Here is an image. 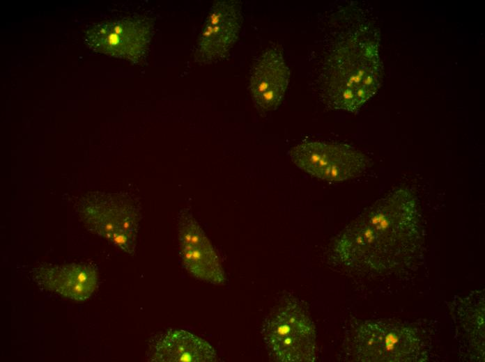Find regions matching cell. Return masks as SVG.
I'll use <instances>...</instances> for the list:
<instances>
[{
    "label": "cell",
    "instance_id": "obj_1",
    "mask_svg": "<svg viewBox=\"0 0 485 362\" xmlns=\"http://www.w3.org/2000/svg\"><path fill=\"white\" fill-rule=\"evenodd\" d=\"M418 203L408 187L392 189L338 235L334 258L346 267L382 274L410 265L424 242Z\"/></svg>",
    "mask_w": 485,
    "mask_h": 362
},
{
    "label": "cell",
    "instance_id": "obj_2",
    "mask_svg": "<svg viewBox=\"0 0 485 362\" xmlns=\"http://www.w3.org/2000/svg\"><path fill=\"white\" fill-rule=\"evenodd\" d=\"M323 70L327 103L335 109L357 111L382 84L383 70L378 40L366 30L355 31L337 44Z\"/></svg>",
    "mask_w": 485,
    "mask_h": 362
},
{
    "label": "cell",
    "instance_id": "obj_3",
    "mask_svg": "<svg viewBox=\"0 0 485 362\" xmlns=\"http://www.w3.org/2000/svg\"><path fill=\"white\" fill-rule=\"evenodd\" d=\"M351 345L361 362H424L429 359L426 342L410 325L386 320H367L355 326Z\"/></svg>",
    "mask_w": 485,
    "mask_h": 362
},
{
    "label": "cell",
    "instance_id": "obj_4",
    "mask_svg": "<svg viewBox=\"0 0 485 362\" xmlns=\"http://www.w3.org/2000/svg\"><path fill=\"white\" fill-rule=\"evenodd\" d=\"M263 336L270 354L282 362H313L316 359L314 324L297 304L274 310L265 320Z\"/></svg>",
    "mask_w": 485,
    "mask_h": 362
},
{
    "label": "cell",
    "instance_id": "obj_5",
    "mask_svg": "<svg viewBox=\"0 0 485 362\" xmlns=\"http://www.w3.org/2000/svg\"><path fill=\"white\" fill-rule=\"evenodd\" d=\"M81 213L92 231L134 254L140 213L130 198L95 193L82 203Z\"/></svg>",
    "mask_w": 485,
    "mask_h": 362
},
{
    "label": "cell",
    "instance_id": "obj_6",
    "mask_svg": "<svg viewBox=\"0 0 485 362\" xmlns=\"http://www.w3.org/2000/svg\"><path fill=\"white\" fill-rule=\"evenodd\" d=\"M289 155L301 170L330 182L354 178L369 164L368 157L362 152L345 143L307 141L293 147Z\"/></svg>",
    "mask_w": 485,
    "mask_h": 362
},
{
    "label": "cell",
    "instance_id": "obj_7",
    "mask_svg": "<svg viewBox=\"0 0 485 362\" xmlns=\"http://www.w3.org/2000/svg\"><path fill=\"white\" fill-rule=\"evenodd\" d=\"M152 26V22L144 17L105 22L86 31V42L98 53L138 62L148 49Z\"/></svg>",
    "mask_w": 485,
    "mask_h": 362
},
{
    "label": "cell",
    "instance_id": "obj_8",
    "mask_svg": "<svg viewBox=\"0 0 485 362\" xmlns=\"http://www.w3.org/2000/svg\"><path fill=\"white\" fill-rule=\"evenodd\" d=\"M178 234L184 268L198 279L223 284L226 278L219 258L189 209L185 208L178 213Z\"/></svg>",
    "mask_w": 485,
    "mask_h": 362
},
{
    "label": "cell",
    "instance_id": "obj_9",
    "mask_svg": "<svg viewBox=\"0 0 485 362\" xmlns=\"http://www.w3.org/2000/svg\"><path fill=\"white\" fill-rule=\"evenodd\" d=\"M241 24L240 1H215L197 42L194 53L196 61L208 63L225 57L238 38Z\"/></svg>",
    "mask_w": 485,
    "mask_h": 362
},
{
    "label": "cell",
    "instance_id": "obj_10",
    "mask_svg": "<svg viewBox=\"0 0 485 362\" xmlns=\"http://www.w3.org/2000/svg\"><path fill=\"white\" fill-rule=\"evenodd\" d=\"M290 71L279 49L270 48L255 63L250 76L249 90L256 106L263 111L275 109L286 91Z\"/></svg>",
    "mask_w": 485,
    "mask_h": 362
},
{
    "label": "cell",
    "instance_id": "obj_11",
    "mask_svg": "<svg viewBox=\"0 0 485 362\" xmlns=\"http://www.w3.org/2000/svg\"><path fill=\"white\" fill-rule=\"evenodd\" d=\"M34 276L44 288L75 301L88 299L98 285L95 270L79 264L45 265L36 269Z\"/></svg>",
    "mask_w": 485,
    "mask_h": 362
},
{
    "label": "cell",
    "instance_id": "obj_12",
    "mask_svg": "<svg viewBox=\"0 0 485 362\" xmlns=\"http://www.w3.org/2000/svg\"><path fill=\"white\" fill-rule=\"evenodd\" d=\"M451 305V314L471 354H475V361H484V290L459 297Z\"/></svg>",
    "mask_w": 485,
    "mask_h": 362
},
{
    "label": "cell",
    "instance_id": "obj_13",
    "mask_svg": "<svg viewBox=\"0 0 485 362\" xmlns=\"http://www.w3.org/2000/svg\"><path fill=\"white\" fill-rule=\"evenodd\" d=\"M217 354L207 341L185 330H172L157 343L152 361L161 362H210Z\"/></svg>",
    "mask_w": 485,
    "mask_h": 362
}]
</instances>
